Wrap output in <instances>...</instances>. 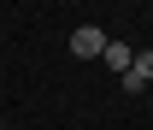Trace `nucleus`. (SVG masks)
Listing matches in <instances>:
<instances>
[{
  "mask_svg": "<svg viewBox=\"0 0 153 130\" xmlns=\"http://www.w3.org/2000/svg\"><path fill=\"white\" fill-rule=\"evenodd\" d=\"M106 53V30L100 24H76L71 30V59H100Z\"/></svg>",
  "mask_w": 153,
  "mask_h": 130,
  "instance_id": "nucleus-1",
  "label": "nucleus"
},
{
  "mask_svg": "<svg viewBox=\"0 0 153 130\" xmlns=\"http://www.w3.org/2000/svg\"><path fill=\"white\" fill-rule=\"evenodd\" d=\"M100 59L112 65V77H124V71H130V59H135V47H130V41H118V36H106V53H100Z\"/></svg>",
  "mask_w": 153,
  "mask_h": 130,
  "instance_id": "nucleus-3",
  "label": "nucleus"
},
{
  "mask_svg": "<svg viewBox=\"0 0 153 130\" xmlns=\"http://www.w3.org/2000/svg\"><path fill=\"white\" fill-rule=\"evenodd\" d=\"M118 83H124V89H130V95H141V89H147V83H153V53H135V59H130V71L118 77Z\"/></svg>",
  "mask_w": 153,
  "mask_h": 130,
  "instance_id": "nucleus-2",
  "label": "nucleus"
},
{
  "mask_svg": "<svg viewBox=\"0 0 153 130\" xmlns=\"http://www.w3.org/2000/svg\"><path fill=\"white\" fill-rule=\"evenodd\" d=\"M0 130H6V124H0Z\"/></svg>",
  "mask_w": 153,
  "mask_h": 130,
  "instance_id": "nucleus-4",
  "label": "nucleus"
}]
</instances>
